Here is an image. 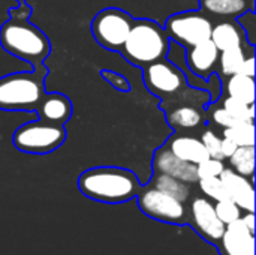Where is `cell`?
I'll use <instances>...</instances> for the list:
<instances>
[{"instance_id":"obj_1","label":"cell","mask_w":256,"mask_h":255,"mask_svg":"<svg viewBox=\"0 0 256 255\" xmlns=\"http://www.w3.org/2000/svg\"><path fill=\"white\" fill-rule=\"evenodd\" d=\"M142 185L136 174L122 167H94L78 177V189L93 201L105 204L128 203L138 195Z\"/></svg>"},{"instance_id":"obj_2","label":"cell","mask_w":256,"mask_h":255,"mask_svg":"<svg viewBox=\"0 0 256 255\" xmlns=\"http://www.w3.org/2000/svg\"><path fill=\"white\" fill-rule=\"evenodd\" d=\"M0 45L6 53L30 63L34 69L45 68L44 60L51 51L46 35L28 23L27 15L15 14L0 27Z\"/></svg>"},{"instance_id":"obj_3","label":"cell","mask_w":256,"mask_h":255,"mask_svg":"<svg viewBox=\"0 0 256 255\" xmlns=\"http://www.w3.org/2000/svg\"><path fill=\"white\" fill-rule=\"evenodd\" d=\"M170 38L162 26L152 20H134L120 53L135 66L144 68L166 57Z\"/></svg>"},{"instance_id":"obj_4","label":"cell","mask_w":256,"mask_h":255,"mask_svg":"<svg viewBox=\"0 0 256 255\" xmlns=\"http://www.w3.org/2000/svg\"><path fill=\"white\" fill-rule=\"evenodd\" d=\"M48 69L40 68L33 72L22 71L0 78V110L4 111H34L45 95L44 80Z\"/></svg>"},{"instance_id":"obj_5","label":"cell","mask_w":256,"mask_h":255,"mask_svg":"<svg viewBox=\"0 0 256 255\" xmlns=\"http://www.w3.org/2000/svg\"><path fill=\"white\" fill-rule=\"evenodd\" d=\"M64 125H56L45 120H33L21 125L12 135L14 146L32 155H46L57 150L66 140Z\"/></svg>"},{"instance_id":"obj_6","label":"cell","mask_w":256,"mask_h":255,"mask_svg":"<svg viewBox=\"0 0 256 255\" xmlns=\"http://www.w3.org/2000/svg\"><path fill=\"white\" fill-rule=\"evenodd\" d=\"M164 29L170 41L188 50L210 39L213 23L201 11H186L171 15Z\"/></svg>"},{"instance_id":"obj_7","label":"cell","mask_w":256,"mask_h":255,"mask_svg":"<svg viewBox=\"0 0 256 255\" xmlns=\"http://www.w3.org/2000/svg\"><path fill=\"white\" fill-rule=\"evenodd\" d=\"M134 24V18L117 8H106L92 21V33L99 45L110 51H120Z\"/></svg>"},{"instance_id":"obj_8","label":"cell","mask_w":256,"mask_h":255,"mask_svg":"<svg viewBox=\"0 0 256 255\" xmlns=\"http://www.w3.org/2000/svg\"><path fill=\"white\" fill-rule=\"evenodd\" d=\"M136 201L141 212L152 219L174 225H183L188 219L184 203L156 189L154 186L141 188L136 195Z\"/></svg>"},{"instance_id":"obj_9","label":"cell","mask_w":256,"mask_h":255,"mask_svg":"<svg viewBox=\"0 0 256 255\" xmlns=\"http://www.w3.org/2000/svg\"><path fill=\"white\" fill-rule=\"evenodd\" d=\"M142 71L147 90L162 101L182 93L188 87V81L182 69L166 60V57L144 66Z\"/></svg>"},{"instance_id":"obj_10","label":"cell","mask_w":256,"mask_h":255,"mask_svg":"<svg viewBox=\"0 0 256 255\" xmlns=\"http://www.w3.org/2000/svg\"><path fill=\"white\" fill-rule=\"evenodd\" d=\"M192 225L210 243H219L226 225L219 219L214 210V204L204 197H196L190 203Z\"/></svg>"},{"instance_id":"obj_11","label":"cell","mask_w":256,"mask_h":255,"mask_svg":"<svg viewBox=\"0 0 256 255\" xmlns=\"http://www.w3.org/2000/svg\"><path fill=\"white\" fill-rule=\"evenodd\" d=\"M153 171L172 176L186 183H196L200 180L196 173V165L177 158L170 147L165 144L159 147L153 155Z\"/></svg>"},{"instance_id":"obj_12","label":"cell","mask_w":256,"mask_h":255,"mask_svg":"<svg viewBox=\"0 0 256 255\" xmlns=\"http://www.w3.org/2000/svg\"><path fill=\"white\" fill-rule=\"evenodd\" d=\"M219 177L228 192V197L242 210L244 212L255 210V189L252 180L236 173L232 168H225Z\"/></svg>"},{"instance_id":"obj_13","label":"cell","mask_w":256,"mask_h":255,"mask_svg":"<svg viewBox=\"0 0 256 255\" xmlns=\"http://www.w3.org/2000/svg\"><path fill=\"white\" fill-rule=\"evenodd\" d=\"M219 50L218 47L208 39L195 47H190L184 53L186 65L192 74L207 80L212 74L216 72L218 62H219Z\"/></svg>"},{"instance_id":"obj_14","label":"cell","mask_w":256,"mask_h":255,"mask_svg":"<svg viewBox=\"0 0 256 255\" xmlns=\"http://www.w3.org/2000/svg\"><path fill=\"white\" fill-rule=\"evenodd\" d=\"M160 105L165 110L170 126L176 129H192L200 126L202 122V110L195 102L164 99Z\"/></svg>"},{"instance_id":"obj_15","label":"cell","mask_w":256,"mask_h":255,"mask_svg":"<svg viewBox=\"0 0 256 255\" xmlns=\"http://www.w3.org/2000/svg\"><path fill=\"white\" fill-rule=\"evenodd\" d=\"M254 236L240 218L226 225L220 242L228 255H255Z\"/></svg>"},{"instance_id":"obj_16","label":"cell","mask_w":256,"mask_h":255,"mask_svg":"<svg viewBox=\"0 0 256 255\" xmlns=\"http://www.w3.org/2000/svg\"><path fill=\"white\" fill-rule=\"evenodd\" d=\"M34 111L38 113L40 120L56 125H64L72 116V102L66 95L45 92Z\"/></svg>"},{"instance_id":"obj_17","label":"cell","mask_w":256,"mask_h":255,"mask_svg":"<svg viewBox=\"0 0 256 255\" xmlns=\"http://www.w3.org/2000/svg\"><path fill=\"white\" fill-rule=\"evenodd\" d=\"M210 41L218 47L219 51L234 48V47H242L244 50L246 47L255 48L249 45L246 33L237 21H220L216 26L213 24Z\"/></svg>"},{"instance_id":"obj_18","label":"cell","mask_w":256,"mask_h":255,"mask_svg":"<svg viewBox=\"0 0 256 255\" xmlns=\"http://www.w3.org/2000/svg\"><path fill=\"white\" fill-rule=\"evenodd\" d=\"M166 146L177 158H180L186 162L195 164V165H198L204 159L210 158L202 141L192 135L176 134V135L170 137V140L166 141Z\"/></svg>"},{"instance_id":"obj_19","label":"cell","mask_w":256,"mask_h":255,"mask_svg":"<svg viewBox=\"0 0 256 255\" xmlns=\"http://www.w3.org/2000/svg\"><path fill=\"white\" fill-rule=\"evenodd\" d=\"M201 8L213 15L238 17L254 11V0H201Z\"/></svg>"},{"instance_id":"obj_20","label":"cell","mask_w":256,"mask_h":255,"mask_svg":"<svg viewBox=\"0 0 256 255\" xmlns=\"http://www.w3.org/2000/svg\"><path fill=\"white\" fill-rule=\"evenodd\" d=\"M225 90L228 96H232L236 99H240L249 105H254L255 102V80L254 77L243 75V74H232L226 77Z\"/></svg>"},{"instance_id":"obj_21","label":"cell","mask_w":256,"mask_h":255,"mask_svg":"<svg viewBox=\"0 0 256 255\" xmlns=\"http://www.w3.org/2000/svg\"><path fill=\"white\" fill-rule=\"evenodd\" d=\"M152 185L156 189H159V191H162V192H165V194H168V195H171V197H174V198H177V200H180L183 203H186L189 200V197H190L189 183H186L183 180H178V179H176L172 176L164 174V173H154L153 171Z\"/></svg>"},{"instance_id":"obj_22","label":"cell","mask_w":256,"mask_h":255,"mask_svg":"<svg viewBox=\"0 0 256 255\" xmlns=\"http://www.w3.org/2000/svg\"><path fill=\"white\" fill-rule=\"evenodd\" d=\"M231 168L244 176L254 177L255 173V146H238L236 152L228 158Z\"/></svg>"},{"instance_id":"obj_23","label":"cell","mask_w":256,"mask_h":255,"mask_svg":"<svg viewBox=\"0 0 256 255\" xmlns=\"http://www.w3.org/2000/svg\"><path fill=\"white\" fill-rule=\"evenodd\" d=\"M224 138L231 140L237 146H255V125L254 120L237 122L224 129Z\"/></svg>"},{"instance_id":"obj_24","label":"cell","mask_w":256,"mask_h":255,"mask_svg":"<svg viewBox=\"0 0 256 255\" xmlns=\"http://www.w3.org/2000/svg\"><path fill=\"white\" fill-rule=\"evenodd\" d=\"M246 57V50L242 47L228 48L219 53V74L230 77L232 74H237L240 69V65L243 63Z\"/></svg>"},{"instance_id":"obj_25","label":"cell","mask_w":256,"mask_h":255,"mask_svg":"<svg viewBox=\"0 0 256 255\" xmlns=\"http://www.w3.org/2000/svg\"><path fill=\"white\" fill-rule=\"evenodd\" d=\"M222 107L237 120V122H246L255 119V107L249 105L240 99H236L232 96H226L222 102Z\"/></svg>"},{"instance_id":"obj_26","label":"cell","mask_w":256,"mask_h":255,"mask_svg":"<svg viewBox=\"0 0 256 255\" xmlns=\"http://www.w3.org/2000/svg\"><path fill=\"white\" fill-rule=\"evenodd\" d=\"M200 183V189L202 191V194L214 201H222V200H226L230 198L228 197V192L220 180V177H206V179H200L198 180Z\"/></svg>"},{"instance_id":"obj_27","label":"cell","mask_w":256,"mask_h":255,"mask_svg":"<svg viewBox=\"0 0 256 255\" xmlns=\"http://www.w3.org/2000/svg\"><path fill=\"white\" fill-rule=\"evenodd\" d=\"M214 210H216V215L219 216V219L228 225L237 219L242 218V209L231 200V198H226V200H222V201H216L214 204Z\"/></svg>"},{"instance_id":"obj_28","label":"cell","mask_w":256,"mask_h":255,"mask_svg":"<svg viewBox=\"0 0 256 255\" xmlns=\"http://www.w3.org/2000/svg\"><path fill=\"white\" fill-rule=\"evenodd\" d=\"M225 164L220 159L216 158H207L202 162H200L196 165V173L200 179H206V177H218L220 176V173L225 170Z\"/></svg>"},{"instance_id":"obj_29","label":"cell","mask_w":256,"mask_h":255,"mask_svg":"<svg viewBox=\"0 0 256 255\" xmlns=\"http://www.w3.org/2000/svg\"><path fill=\"white\" fill-rule=\"evenodd\" d=\"M206 147V150L208 152V156L210 158H216V159H220L224 161V156L220 153V143H222V138L212 129H207L202 132L201 138H200Z\"/></svg>"},{"instance_id":"obj_30","label":"cell","mask_w":256,"mask_h":255,"mask_svg":"<svg viewBox=\"0 0 256 255\" xmlns=\"http://www.w3.org/2000/svg\"><path fill=\"white\" fill-rule=\"evenodd\" d=\"M237 23L242 26V29L246 33L249 45L255 47V35H256V17L255 11H248L242 15L237 17Z\"/></svg>"},{"instance_id":"obj_31","label":"cell","mask_w":256,"mask_h":255,"mask_svg":"<svg viewBox=\"0 0 256 255\" xmlns=\"http://www.w3.org/2000/svg\"><path fill=\"white\" fill-rule=\"evenodd\" d=\"M212 120L218 125V126H220V128H230V126H232V125H236L237 123V120L224 108V107H216V108H213V111H212Z\"/></svg>"},{"instance_id":"obj_32","label":"cell","mask_w":256,"mask_h":255,"mask_svg":"<svg viewBox=\"0 0 256 255\" xmlns=\"http://www.w3.org/2000/svg\"><path fill=\"white\" fill-rule=\"evenodd\" d=\"M102 77H104L108 83H111L114 87H117L118 90H129V83H128L122 75H118V74H116V72L104 71V72H102Z\"/></svg>"},{"instance_id":"obj_33","label":"cell","mask_w":256,"mask_h":255,"mask_svg":"<svg viewBox=\"0 0 256 255\" xmlns=\"http://www.w3.org/2000/svg\"><path fill=\"white\" fill-rule=\"evenodd\" d=\"M238 74L249 75V77H254V75H255V57H254V54L244 57L243 63L240 65Z\"/></svg>"},{"instance_id":"obj_34","label":"cell","mask_w":256,"mask_h":255,"mask_svg":"<svg viewBox=\"0 0 256 255\" xmlns=\"http://www.w3.org/2000/svg\"><path fill=\"white\" fill-rule=\"evenodd\" d=\"M238 146L236 143H232L231 140L228 138H222V143H220V153L224 156V159H228L237 149Z\"/></svg>"},{"instance_id":"obj_35","label":"cell","mask_w":256,"mask_h":255,"mask_svg":"<svg viewBox=\"0 0 256 255\" xmlns=\"http://www.w3.org/2000/svg\"><path fill=\"white\" fill-rule=\"evenodd\" d=\"M242 221H243L244 225L255 234V216H254V212H248L244 216H242Z\"/></svg>"},{"instance_id":"obj_36","label":"cell","mask_w":256,"mask_h":255,"mask_svg":"<svg viewBox=\"0 0 256 255\" xmlns=\"http://www.w3.org/2000/svg\"><path fill=\"white\" fill-rule=\"evenodd\" d=\"M18 3H21V5H22V3H24V0H18Z\"/></svg>"}]
</instances>
